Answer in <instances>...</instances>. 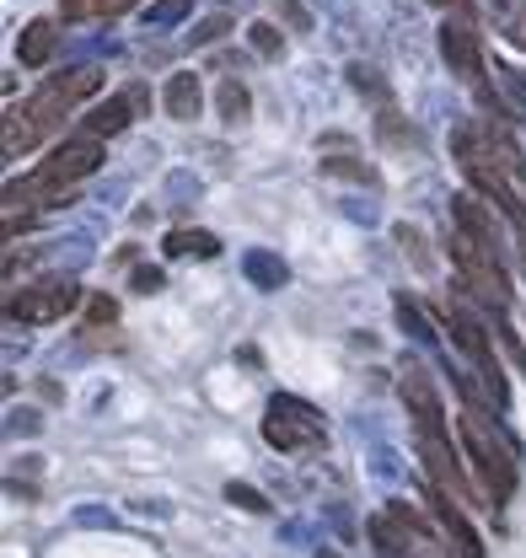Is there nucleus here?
<instances>
[{
    "label": "nucleus",
    "instance_id": "1",
    "mask_svg": "<svg viewBox=\"0 0 526 558\" xmlns=\"http://www.w3.org/2000/svg\"><path fill=\"white\" fill-rule=\"evenodd\" d=\"M92 92H103V70L97 65H81V70L70 65V70H60V75H49L27 102H11V108H5L0 150H5L11 161L27 156V150H38V145L70 119V108H75L81 97H92Z\"/></svg>",
    "mask_w": 526,
    "mask_h": 558
},
{
    "label": "nucleus",
    "instance_id": "2",
    "mask_svg": "<svg viewBox=\"0 0 526 558\" xmlns=\"http://www.w3.org/2000/svg\"><path fill=\"white\" fill-rule=\"evenodd\" d=\"M462 451H467V462H473V478L483 488V499H494V505H505L516 484H522V473H516V451H511V440H505V429L494 424V409H467L462 403Z\"/></svg>",
    "mask_w": 526,
    "mask_h": 558
},
{
    "label": "nucleus",
    "instance_id": "3",
    "mask_svg": "<svg viewBox=\"0 0 526 558\" xmlns=\"http://www.w3.org/2000/svg\"><path fill=\"white\" fill-rule=\"evenodd\" d=\"M446 247H452V264H457L462 290H467L489 317H505V312H511V279H505V264H500V258H489L467 231H457Z\"/></svg>",
    "mask_w": 526,
    "mask_h": 558
},
{
    "label": "nucleus",
    "instance_id": "4",
    "mask_svg": "<svg viewBox=\"0 0 526 558\" xmlns=\"http://www.w3.org/2000/svg\"><path fill=\"white\" fill-rule=\"evenodd\" d=\"M263 440L274 451H318L328 440V424H323V414L307 398L274 392L268 398V414H263Z\"/></svg>",
    "mask_w": 526,
    "mask_h": 558
},
{
    "label": "nucleus",
    "instance_id": "5",
    "mask_svg": "<svg viewBox=\"0 0 526 558\" xmlns=\"http://www.w3.org/2000/svg\"><path fill=\"white\" fill-rule=\"evenodd\" d=\"M446 328H452V339H457V349L473 360V371H478V381L489 387V403L494 409H511V387H505V376H500V365H494V349H489V333H483V323L473 317V306L467 301H452L446 312Z\"/></svg>",
    "mask_w": 526,
    "mask_h": 558
},
{
    "label": "nucleus",
    "instance_id": "6",
    "mask_svg": "<svg viewBox=\"0 0 526 558\" xmlns=\"http://www.w3.org/2000/svg\"><path fill=\"white\" fill-rule=\"evenodd\" d=\"M75 301H81V284L70 275H49V279H33V284L16 290V295H5V317L38 328V323H60Z\"/></svg>",
    "mask_w": 526,
    "mask_h": 558
},
{
    "label": "nucleus",
    "instance_id": "7",
    "mask_svg": "<svg viewBox=\"0 0 526 558\" xmlns=\"http://www.w3.org/2000/svg\"><path fill=\"white\" fill-rule=\"evenodd\" d=\"M103 167V140H92V135H75L65 140V145H55L44 161H38V183L44 189H60V183H81V178H92Z\"/></svg>",
    "mask_w": 526,
    "mask_h": 558
},
{
    "label": "nucleus",
    "instance_id": "8",
    "mask_svg": "<svg viewBox=\"0 0 526 558\" xmlns=\"http://www.w3.org/2000/svg\"><path fill=\"white\" fill-rule=\"evenodd\" d=\"M414 435H419V457L430 468V484H441L452 499H483V488H473V478L462 473V457L446 440V424L441 429H414Z\"/></svg>",
    "mask_w": 526,
    "mask_h": 558
},
{
    "label": "nucleus",
    "instance_id": "9",
    "mask_svg": "<svg viewBox=\"0 0 526 558\" xmlns=\"http://www.w3.org/2000/svg\"><path fill=\"white\" fill-rule=\"evenodd\" d=\"M425 499H430V515H435V526H441V537H446L452 558H483V543H478V532H473V521L462 515L457 499H452L441 484L425 488Z\"/></svg>",
    "mask_w": 526,
    "mask_h": 558
},
{
    "label": "nucleus",
    "instance_id": "10",
    "mask_svg": "<svg viewBox=\"0 0 526 558\" xmlns=\"http://www.w3.org/2000/svg\"><path fill=\"white\" fill-rule=\"evenodd\" d=\"M441 54H446V65L457 70L467 86H478L483 92V49H478V33L452 16V22H441Z\"/></svg>",
    "mask_w": 526,
    "mask_h": 558
},
{
    "label": "nucleus",
    "instance_id": "11",
    "mask_svg": "<svg viewBox=\"0 0 526 558\" xmlns=\"http://www.w3.org/2000/svg\"><path fill=\"white\" fill-rule=\"evenodd\" d=\"M397 392H403V409L414 418V429H441V424H446L441 398H435V381H430L419 365H408V371L397 376Z\"/></svg>",
    "mask_w": 526,
    "mask_h": 558
},
{
    "label": "nucleus",
    "instance_id": "12",
    "mask_svg": "<svg viewBox=\"0 0 526 558\" xmlns=\"http://www.w3.org/2000/svg\"><path fill=\"white\" fill-rule=\"evenodd\" d=\"M134 113H140V102H134L130 92H119V97H103L97 108H86V119H81V135H92V140L124 135V130L134 124Z\"/></svg>",
    "mask_w": 526,
    "mask_h": 558
},
{
    "label": "nucleus",
    "instance_id": "13",
    "mask_svg": "<svg viewBox=\"0 0 526 558\" xmlns=\"http://www.w3.org/2000/svg\"><path fill=\"white\" fill-rule=\"evenodd\" d=\"M452 215H457V231H467V236H473V242H478V247H483L489 258H500V264H505V242H500V226H494V220H489L483 209L473 205L467 194H457V199H452Z\"/></svg>",
    "mask_w": 526,
    "mask_h": 558
},
{
    "label": "nucleus",
    "instance_id": "14",
    "mask_svg": "<svg viewBox=\"0 0 526 558\" xmlns=\"http://www.w3.org/2000/svg\"><path fill=\"white\" fill-rule=\"evenodd\" d=\"M162 108H167L178 124H189V119H199V113H204V86H199L194 70H178V75H167Z\"/></svg>",
    "mask_w": 526,
    "mask_h": 558
},
{
    "label": "nucleus",
    "instance_id": "15",
    "mask_svg": "<svg viewBox=\"0 0 526 558\" xmlns=\"http://www.w3.org/2000/svg\"><path fill=\"white\" fill-rule=\"evenodd\" d=\"M60 49V22H33L16 33V65H49Z\"/></svg>",
    "mask_w": 526,
    "mask_h": 558
},
{
    "label": "nucleus",
    "instance_id": "16",
    "mask_svg": "<svg viewBox=\"0 0 526 558\" xmlns=\"http://www.w3.org/2000/svg\"><path fill=\"white\" fill-rule=\"evenodd\" d=\"M242 275L253 279L259 290H279V284L290 279V264H285L279 253H268V247H248V253H242Z\"/></svg>",
    "mask_w": 526,
    "mask_h": 558
},
{
    "label": "nucleus",
    "instance_id": "17",
    "mask_svg": "<svg viewBox=\"0 0 526 558\" xmlns=\"http://www.w3.org/2000/svg\"><path fill=\"white\" fill-rule=\"evenodd\" d=\"M371 543L382 548V558H408L419 537H414V532H408V526L397 521L393 510H387V515H371Z\"/></svg>",
    "mask_w": 526,
    "mask_h": 558
},
{
    "label": "nucleus",
    "instance_id": "18",
    "mask_svg": "<svg viewBox=\"0 0 526 558\" xmlns=\"http://www.w3.org/2000/svg\"><path fill=\"white\" fill-rule=\"evenodd\" d=\"M376 140L387 145V150H397V156H408V150H419V130L397 113V108H382L376 113Z\"/></svg>",
    "mask_w": 526,
    "mask_h": 558
},
{
    "label": "nucleus",
    "instance_id": "19",
    "mask_svg": "<svg viewBox=\"0 0 526 558\" xmlns=\"http://www.w3.org/2000/svg\"><path fill=\"white\" fill-rule=\"evenodd\" d=\"M162 253L167 258H215L220 236H210V231H172V236H162Z\"/></svg>",
    "mask_w": 526,
    "mask_h": 558
},
{
    "label": "nucleus",
    "instance_id": "20",
    "mask_svg": "<svg viewBox=\"0 0 526 558\" xmlns=\"http://www.w3.org/2000/svg\"><path fill=\"white\" fill-rule=\"evenodd\" d=\"M393 312H397V328H403L408 339H419V344H435V328H430V317H425V306H419L414 295H397Z\"/></svg>",
    "mask_w": 526,
    "mask_h": 558
},
{
    "label": "nucleus",
    "instance_id": "21",
    "mask_svg": "<svg viewBox=\"0 0 526 558\" xmlns=\"http://www.w3.org/2000/svg\"><path fill=\"white\" fill-rule=\"evenodd\" d=\"M323 172L328 178H344V183H360V189H376V167H366L360 156H323Z\"/></svg>",
    "mask_w": 526,
    "mask_h": 558
},
{
    "label": "nucleus",
    "instance_id": "22",
    "mask_svg": "<svg viewBox=\"0 0 526 558\" xmlns=\"http://www.w3.org/2000/svg\"><path fill=\"white\" fill-rule=\"evenodd\" d=\"M248 108H253L248 86H242V81H220V92H215V113H220L226 124H242V119H248Z\"/></svg>",
    "mask_w": 526,
    "mask_h": 558
},
{
    "label": "nucleus",
    "instance_id": "23",
    "mask_svg": "<svg viewBox=\"0 0 526 558\" xmlns=\"http://www.w3.org/2000/svg\"><path fill=\"white\" fill-rule=\"evenodd\" d=\"M134 0H60V11H65V22H97V16H119V11H130Z\"/></svg>",
    "mask_w": 526,
    "mask_h": 558
},
{
    "label": "nucleus",
    "instance_id": "24",
    "mask_svg": "<svg viewBox=\"0 0 526 558\" xmlns=\"http://www.w3.org/2000/svg\"><path fill=\"white\" fill-rule=\"evenodd\" d=\"M189 16V0H156L151 11H145V27L151 33H167V27H178Z\"/></svg>",
    "mask_w": 526,
    "mask_h": 558
},
{
    "label": "nucleus",
    "instance_id": "25",
    "mask_svg": "<svg viewBox=\"0 0 526 558\" xmlns=\"http://www.w3.org/2000/svg\"><path fill=\"white\" fill-rule=\"evenodd\" d=\"M500 86H505V108L526 124V75L522 70H511V65H500Z\"/></svg>",
    "mask_w": 526,
    "mask_h": 558
},
{
    "label": "nucleus",
    "instance_id": "26",
    "mask_svg": "<svg viewBox=\"0 0 526 558\" xmlns=\"http://www.w3.org/2000/svg\"><path fill=\"white\" fill-rule=\"evenodd\" d=\"M248 44L259 49L263 60H279V49H285V38H279V27H268V22H248Z\"/></svg>",
    "mask_w": 526,
    "mask_h": 558
},
{
    "label": "nucleus",
    "instance_id": "27",
    "mask_svg": "<svg viewBox=\"0 0 526 558\" xmlns=\"http://www.w3.org/2000/svg\"><path fill=\"white\" fill-rule=\"evenodd\" d=\"M226 33H231V16H220V11H215V16H204L194 33H189V44H194V49H204V44H220Z\"/></svg>",
    "mask_w": 526,
    "mask_h": 558
},
{
    "label": "nucleus",
    "instance_id": "28",
    "mask_svg": "<svg viewBox=\"0 0 526 558\" xmlns=\"http://www.w3.org/2000/svg\"><path fill=\"white\" fill-rule=\"evenodd\" d=\"M86 323L92 328H113L119 323V301L113 295H86Z\"/></svg>",
    "mask_w": 526,
    "mask_h": 558
},
{
    "label": "nucleus",
    "instance_id": "29",
    "mask_svg": "<svg viewBox=\"0 0 526 558\" xmlns=\"http://www.w3.org/2000/svg\"><path fill=\"white\" fill-rule=\"evenodd\" d=\"M274 5V16L285 22V27H296V33H312V11L301 5V0H268Z\"/></svg>",
    "mask_w": 526,
    "mask_h": 558
},
{
    "label": "nucleus",
    "instance_id": "30",
    "mask_svg": "<svg viewBox=\"0 0 526 558\" xmlns=\"http://www.w3.org/2000/svg\"><path fill=\"white\" fill-rule=\"evenodd\" d=\"M494 27H500L505 44H516L526 54V11H505V5H500V22H494Z\"/></svg>",
    "mask_w": 526,
    "mask_h": 558
},
{
    "label": "nucleus",
    "instance_id": "31",
    "mask_svg": "<svg viewBox=\"0 0 526 558\" xmlns=\"http://www.w3.org/2000/svg\"><path fill=\"white\" fill-rule=\"evenodd\" d=\"M397 242H403V253H408V258H414L419 269L430 264V247H425V236H419L414 226H397Z\"/></svg>",
    "mask_w": 526,
    "mask_h": 558
},
{
    "label": "nucleus",
    "instance_id": "32",
    "mask_svg": "<svg viewBox=\"0 0 526 558\" xmlns=\"http://www.w3.org/2000/svg\"><path fill=\"white\" fill-rule=\"evenodd\" d=\"M349 81H355L360 92H371V97H382V102H387V81H382V75H371L366 65H349Z\"/></svg>",
    "mask_w": 526,
    "mask_h": 558
},
{
    "label": "nucleus",
    "instance_id": "33",
    "mask_svg": "<svg viewBox=\"0 0 526 558\" xmlns=\"http://www.w3.org/2000/svg\"><path fill=\"white\" fill-rule=\"evenodd\" d=\"M226 499H231V505H242V510H268V499L253 494L248 484H226Z\"/></svg>",
    "mask_w": 526,
    "mask_h": 558
},
{
    "label": "nucleus",
    "instance_id": "34",
    "mask_svg": "<svg viewBox=\"0 0 526 558\" xmlns=\"http://www.w3.org/2000/svg\"><path fill=\"white\" fill-rule=\"evenodd\" d=\"M318 150H323V156H344V150H355V140L349 135H323L318 140Z\"/></svg>",
    "mask_w": 526,
    "mask_h": 558
},
{
    "label": "nucleus",
    "instance_id": "35",
    "mask_svg": "<svg viewBox=\"0 0 526 558\" xmlns=\"http://www.w3.org/2000/svg\"><path fill=\"white\" fill-rule=\"evenodd\" d=\"M134 290H140V295L162 290V269H134Z\"/></svg>",
    "mask_w": 526,
    "mask_h": 558
},
{
    "label": "nucleus",
    "instance_id": "36",
    "mask_svg": "<svg viewBox=\"0 0 526 558\" xmlns=\"http://www.w3.org/2000/svg\"><path fill=\"white\" fill-rule=\"evenodd\" d=\"M75 521H81V526H113V515H103V510H81Z\"/></svg>",
    "mask_w": 526,
    "mask_h": 558
},
{
    "label": "nucleus",
    "instance_id": "37",
    "mask_svg": "<svg viewBox=\"0 0 526 558\" xmlns=\"http://www.w3.org/2000/svg\"><path fill=\"white\" fill-rule=\"evenodd\" d=\"M237 360H242V365H248V371H259V365H263L259 344H242V349H237Z\"/></svg>",
    "mask_w": 526,
    "mask_h": 558
},
{
    "label": "nucleus",
    "instance_id": "38",
    "mask_svg": "<svg viewBox=\"0 0 526 558\" xmlns=\"http://www.w3.org/2000/svg\"><path fill=\"white\" fill-rule=\"evenodd\" d=\"M210 5H237V11H248L253 0H210Z\"/></svg>",
    "mask_w": 526,
    "mask_h": 558
},
{
    "label": "nucleus",
    "instance_id": "39",
    "mask_svg": "<svg viewBox=\"0 0 526 558\" xmlns=\"http://www.w3.org/2000/svg\"><path fill=\"white\" fill-rule=\"evenodd\" d=\"M430 5H452V0H430Z\"/></svg>",
    "mask_w": 526,
    "mask_h": 558
},
{
    "label": "nucleus",
    "instance_id": "40",
    "mask_svg": "<svg viewBox=\"0 0 526 558\" xmlns=\"http://www.w3.org/2000/svg\"><path fill=\"white\" fill-rule=\"evenodd\" d=\"M318 558H333V554H318Z\"/></svg>",
    "mask_w": 526,
    "mask_h": 558
},
{
    "label": "nucleus",
    "instance_id": "41",
    "mask_svg": "<svg viewBox=\"0 0 526 558\" xmlns=\"http://www.w3.org/2000/svg\"><path fill=\"white\" fill-rule=\"evenodd\" d=\"M328 5H333V0H328ZM338 5H344V0H338Z\"/></svg>",
    "mask_w": 526,
    "mask_h": 558
}]
</instances>
